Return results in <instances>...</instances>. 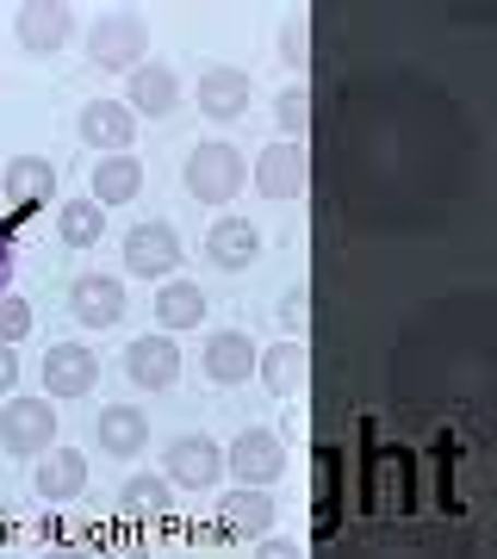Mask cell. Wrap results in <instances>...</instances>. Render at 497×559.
I'll use <instances>...</instances> for the list:
<instances>
[{
	"mask_svg": "<svg viewBox=\"0 0 497 559\" xmlns=\"http://www.w3.org/2000/svg\"><path fill=\"white\" fill-rule=\"evenodd\" d=\"M180 180H187V193H193L199 205H230L242 193V180H249V168H242V150L237 143H193L187 150V162H180Z\"/></svg>",
	"mask_w": 497,
	"mask_h": 559,
	"instance_id": "1",
	"label": "cell"
},
{
	"mask_svg": "<svg viewBox=\"0 0 497 559\" xmlns=\"http://www.w3.org/2000/svg\"><path fill=\"white\" fill-rule=\"evenodd\" d=\"M0 448L7 454H50L57 448V411H50V399H7V411H0Z\"/></svg>",
	"mask_w": 497,
	"mask_h": 559,
	"instance_id": "2",
	"label": "cell"
},
{
	"mask_svg": "<svg viewBox=\"0 0 497 559\" xmlns=\"http://www.w3.org/2000/svg\"><path fill=\"white\" fill-rule=\"evenodd\" d=\"M87 57L99 69H143V57H150V25L138 13H106L87 32Z\"/></svg>",
	"mask_w": 497,
	"mask_h": 559,
	"instance_id": "3",
	"label": "cell"
},
{
	"mask_svg": "<svg viewBox=\"0 0 497 559\" xmlns=\"http://www.w3.org/2000/svg\"><path fill=\"white\" fill-rule=\"evenodd\" d=\"M224 473H237V485H268L286 473V448H280L274 429H242L230 448H224Z\"/></svg>",
	"mask_w": 497,
	"mask_h": 559,
	"instance_id": "4",
	"label": "cell"
},
{
	"mask_svg": "<svg viewBox=\"0 0 497 559\" xmlns=\"http://www.w3.org/2000/svg\"><path fill=\"white\" fill-rule=\"evenodd\" d=\"M311 187V156H305V143H268L256 156V193L261 200H298Z\"/></svg>",
	"mask_w": 497,
	"mask_h": 559,
	"instance_id": "5",
	"label": "cell"
},
{
	"mask_svg": "<svg viewBox=\"0 0 497 559\" xmlns=\"http://www.w3.org/2000/svg\"><path fill=\"white\" fill-rule=\"evenodd\" d=\"M99 385V355L81 342H50L44 355V399H87Z\"/></svg>",
	"mask_w": 497,
	"mask_h": 559,
	"instance_id": "6",
	"label": "cell"
},
{
	"mask_svg": "<svg viewBox=\"0 0 497 559\" xmlns=\"http://www.w3.org/2000/svg\"><path fill=\"white\" fill-rule=\"evenodd\" d=\"M168 485H187V491H212L224 479V448L212 436H175L168 441Z\"/></svg>",
	"mask_w": 497,
	"mask_h": 559,
	"instance_id": "7",
	"label": "cell"
},
{
	"mask_svg": "<svg viewBox=\"0 0 497 559\" xmlns=\"http://www.w3.org/2000/svg\"><path fill=\"white\" fill-rule=\"evenodd\" d=\"M81 143L87 150H106V156H131V138H138V112L125 100H87L75 119Z\"/></svg>",
	"mask_w": 497,
	"mask_h": 559,
	"instance_id": "8",
	"label": "cell"
},
{
	"mask_svg": "<svg viewBox=\"0 0 497 559\" xmlns=\"http://www.w3.org/2000/svg\"><path fill=\"white\" fill-rule=\"evenodd\" d=\"M175 261H180V237L175 224H138L131 237H125V267L138 280H175Z\"/></svg>",
	"mask_w": 497,
	"mask_h": 559,
	"instance_id": "9",
	"label": "cell"
},
{
	"mask_svg": "<svg viewBox=\"0 0 497 559\" xmlns=\"http://www.w3.org/2000/svg\"><path fill=\"white\" fill-rule=\"evenodd\" d=\"M0 193L13 200V218H32V212H44V205H50V193H57V162H44V156L7 162Z\"/></svg>",
	"mask_w": 497,
	"mask_h": 559,
	"instance_id": "10",
	"label": "cell"
},
{
	"mask_svg": "<svg viewBox=\"0 0 497 559\" xmlns=\"http://www.w3.org/2000/svg\"><path fill=\"white\" fill-rule=\"evenodd\" d=\"M69 311H75L81 330H113L125 318V286L113 274H81L69 286Z\"/></svg>",
	"mask_w": 497,
	"mask_h": 559,
	"instance_id": "11",
	"label": "cell"
},
{
	"mask_svg": "<svg viewBox=\"0 0 497 559\" xmlns=\"http://www.w3.org/2000/svg\"><path fill=\"white\" fill-rule=\"evenodd\" d=\"M249 94H256V81L242 75V69H230V62H218V69L199 75V112L218 119V124L242 119V112H249Z\"/></svg>",
	"mask_w": 497,
	"mask_h": 559,
	"instance_id": "12",
	"label": "cell"
},
{
	"mask_svg": "<svg viewBox=\"0 0 497 559\" xmlns=\"http://www.w3.org/2000/svg\"><path fill=\"white\" fill-rule=\"evenodd\" d=\"M32 491H38L44 503H69L87 491V454L81 448H50V454L32 466Z\"/></svg>",
	"mask_w": 497,
	"mask_h": 559,
	"instance_id": "13",
	"label": "cell"
},
{
	"mask_svg": "<svg viewBox=\"0 0 497 559\" xmlns=\"http://www.w3.org/2000/svg\"><path fill=\"white\" fill-rule=\"evenodd\" d=\"M205 380L212 385H242L249 373H256V360H261V348L242 330H218V336H205Z\"/></svg>",
	"mask_w": 497,
	"mask_h": 559,
	"instance_id": "14",
	"label": "cell"
},
{
	"mask_svg": "<svg viewBox=\"0 0 497 559\" xmlns=\"http://www.w3.org/2000/svg\"><path fill=\"white\" fill-rule=\"evenodd\" d=\"M94 441H99V454L138 460L143 448H150V417L131 411V404H106V411L94 417Z\"/></svg>",
	"mask_w": 497,
	"mask_h": 559,
	"instance_id": "15",
	"label": "cell"
},
{
	"mask_svg": "<svg viewBox=\"0 0 497 559\" xmlns=\"http://www.w3.org/2000/svg\"><path fill=\"white\" fill-rule=\"evenodd\" d=\"M256 255H261V230L249 218H237V212H224V218L205 230V261H218L224 274H242Z\"/></svg>",
	"mask_w": 497,
	"mask_h": 559,
	"instance_id": "16",
	"label": "cell"
},
{
	"mask_svg": "<svg viewBox=\"0 0 497 559\" xmlns=\"http://www.w3.org/2000/svg\"><path fill=\"white\" fill-rule=\"evenodd\" d=\"M180 100V75L168 69V62H143V69H131V87H125V106L138 112V119H168Z\"/></svg>",
	"mask_w": 497,
	"mask_h": 559,
	"instance_id": "17",
	"label": "cell"
},
{
	"mask_svg": "<svg viewBox=\"0 0 497 559\" xmlns=\"http://www.w3.org/2000/svg\"><path fill=\"white\" fill-rule=\"evenodd\" d=\"M69 38H75V13H69L62 0H32V7H20V44L25 50L50 57V50H62Z\"/></svg>",
	"mask_w": 497,
	"mask_h": 559,
	"instance_id": "18",
	"label": "cell"
},
{
	"mask_svg": "<svg viewBox=\"0 0 497 559\" xmlns=\"http://www.w3.org/2000/svg\"><path fill=\"white\" fill-rule=\"evenodd\" d=\"M125 373H131V385H143V392H162V385H175V373H180V348L168 336H138L125 348Z\"/></svg>",
	"mask_w": 497,
	"mask_h": 559,
	"instance_id": "19",
	"label": "cell"
},
{
	"mask_svg": "<svg viewBox=\"0 0 497 559\" xmlns=\"http://www.w3.org/2000/svg\"><path fill=\"white\" fill-rule=\"evenodd\" d=\"M143 193V162L138 156H99L94 175H87V200L106 212V205H131Z\"/></svg>",
	"mask_w": 497,
	"mask_h": 559,
	"instance_id": "20",
	"label": "cell"
},
{
	"mask_svg": "<svg viewBox=\"0 0 497 559\" xmlns=\"http://www.w3.org/2000/svg\"><path fill=\"white\" fill-rule=\"evenodd\" d=\"M218 516H224V535H249V540H261L268 528H274V498H268L261 485H237V491H224Z\"/></svg>",
	"mask_w": 497,
	"mask_h": 559,
	"instance_id": "21",
	"label": "cell"
},
{
	"mask_svg": "<svg viewBox=\"0 0 497 559\" xmlns=\"http://www.w3.org/2000/svg\"><path fill=\"white\" fill-rule=\"evenodd\" d=\"M256 373H261V385L274 392V399H298L305 392V373H311V360H305V342H274L268 355L256 360Z\"/></svg>",
	"mask_w": 497,
	"mask_h": 559,
	"instance_id": "22",
	"label": "cell"
},
{
	"mask_svg": "<svg viewBox=\"0 0 497 559\" xmlns=\"http://www.w3.org/2000/svg\"><path fill=\"white\" fill-rule=\"evenodd\" d=\"M199 318H205V293H199V280H162V286H156L162 336H168V330H193Z\"/></svg>",
	"mask_w": 497,
	"mask_h": 559,
	"instance_id": "23",
	"label": "cell"
},
{
	"mask_svg": "<svg viewBox=\"0 0 497 559\" xmlns=\"http://www.w3.org/2000/svg\"><path fill=\"white\" fill-rule=\"evenodd\" d=\"M119 510H125V516H138V522H156V516H168V510H175V485L138 473V479H125Z\"/></svg>",
	"mask_w": 497,
	"mask_h": 559,
	"instance_id": "24",
	"label": "cell"
},
{
	"mask_svg": "<svg viewBox=\"0 0 497 559\" xmlns=\"http://www.w3.org/2000/svg\"><path fill=\"white\" fill-rule=\"evenodd\" d=\"M57 237L69 242V249H94V242L106 237V212H99L94 200H69V205H57Z\"/></svg>",
	"mask_w": 497,
	"mask_h": 559,
	"instance_id": "25",
	"label": "cell"
},
{
	"mask_svg": "<svg viewBox=\"0 0 497 559\" xmlns=\"http://www.w3.org/2000/svg\"><path fill=\"white\" fill-rule=\"evenodd\" d=\"M274 124H280L286 143H305V124H311V94H305V81H293V87L274 100Z\"/></svg>",
	"mask_w": 497,
	"mask_h": 559,
	"instance_id": "26",
	"label": "cell"
},
{
	"mask_svg": "<svg viewBox=\"0 0 497 559\" xmlns=\"http://www.w3.org/2000/svg\"><path fill=\"white\" fill-rule=\"evenodd\" d=\"M32 336V305L20 299V293H0V342L13 348V342Z\"/></svg>",
	"mask_w": 497,
	"mask_h": 559,
	"instance_id": "27",
	"label": "cell"
},
{
	"mask_svg": "<svg viewBox=\"0 0 497 559\" xmlns=\"http://www.w3.org/2000/svg\"><path fill=\"white\" fill-rule=\"evenodd\" d=\"M305 286H293V293H286V299H280V330H286V336L293 342H305Z\"/></svg>",
	"mask_w": 497,
	"mask_h": 559,
	"instance_id": "28",
	"label": "cell"
},
{
	"mask_svg": "<svg viewBox=\"0 0 497 559\" xmlns=\"http://www.w3.org/2000/svg\"><path fill=\"white\" fill-rule=\"evenodd\" d=\"M256 559H305V554H298V540H280V535H261V547H256Z\"/></svg>",
	"mask_w": 497,
	"mask_h": 559,
	"instance_id": "29",
	"label": "cell"
},
{
	"mask_svg": "<svg viewBox=\"0 0 497 559\" xmlns=\"http://www.w3.org/2000/svg\"><path fill=\"white\" fill-rule=\"evenodd\" d=\"M13 385H20V360H13L7 342H0V399H13Z\"/></svg>",
	"mask_w": 497,
	"mask_h": 559,
	"instance_id": "30",
	"label": "cell"
},
{
	"mask_svg": "<svg viewBox=\"0 0 497 559\" xmlns=\"http://www.w3.org/2000/svg\"><path fill=\"white\" fill-rule=\"evenodd\" d=\"M0 293H13V230L0 224Z\"/></svg>",
	"mask_w": 497,
	"mask_h": 559,
	"instance_id": "31",
	"label": "cell"
},
{
	"mask_svg": "<svg viewBox=\"0 0 497 559\" xmlns=\"http://www.w3.org/2000/svg\"><path fill=\"white\" fill-rule=\"evenodd\" d=\"M94 559H143V547H131V540H113V547H99Z\"/></svg>",
	"mask_w": 497,
	"mask_h": 559,
	"instance_id": "32",
	"label": "cell"
},
{
	"mask_svg": "<svg viewBox=\"0 0 497 559\" xmlns=\"http://www.w3.org/2000/svg\"><path fill=\"white\" fill-rule=\"evenodd\" d=\"M44 559H94V554H81V547H50Z\"/></svg>",
	"mask_w": 497,
	"mask_h": 559,
	"instance_id": "33",
	"label": "cell"
}]
</instances>
